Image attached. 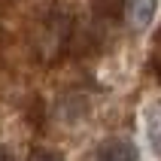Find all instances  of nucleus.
<instances>
[{
	"instance_id": "obj_1",
	"label": "nucleus",
	"mask_w": 161,
	"mask_h": 161,
	"mask_svg": "<svg viewBox=\"0 0 161 161\" xmlns=\"http://www.w3.org/2000/svg\"><path fill=\"white\" fill-rule=\"evenodd\" d=\"M140 152H137L134 140L128 137H109L94 149V161H137Z\"/></svg>"
},
{
	"instance_id": "obj_2",
	"label": "nucleus",
	"mask_w": 161,
	"mask_h": 161,
	"mask_svg": "<svg viewBox=\"0 0 161 161\" xmlns=\"http://www.w3.org/2000/svg\"><path fill=\"white\" fill-rule=\"evenodd\" d=\"M143 131L152 152L161 158V100H149L143 107Z\"/></svg>"
},
{
	"instance_id": "obj_3",
	"label": "nucleus",
	"mask_w": 161,
	"mask_h": 161,
	"mask_svg": "<svg viewBox=\"0 0 161 161\" xmlns=\"http://www.w3.org/2000/svg\"><path fill=\"white\" fill-rule=\"evenodd\" d=\"M91 12L103 21H119L125 12V0H91Z\"/></svg>"
},
{
	"instance_id": "obj_4",
	"label": "nucleus",
	"mask_w": 161,
	"mask_h": 161,
	"mask_svg": "<svg viewBox=\"0 0 161 161\" xmlns=\"http://www.w3.org/2000/svg\"><path fill=\"white\" fill-rule=\"evenodd\" d=\"M158 9V0H134V25L137 27H149Z\"/></svg>"
},
{
	"instance_id": "obj_5",
	"label": "nucleus",
	"mask_w": 161,
	"mask_h": 161,
	"mask_svg": "<svg viewBox=\"0 0 161 161\" xmlns=\"http://www.w3.org/2000/svg\"><path fill=\"white\" fill-rule=\"evenodd\" d=\"M149 67H152L155 79L161 82V31L155 34V49H152V58H149Z\"/></svg>"
},
{
	"instance_id": "obj_6",
	"label": "nucleus",
	"mask_w": 161,
	"mask_h": 161,
	"mask_svg": "<svg viewBox=\"0 0 161 161\" xmlns=\"http://www.w3.org/2000/svg\"><path fill=\"white\" fill-rule=\"evenodd\" d=\"M27 161H64V155L58 149H34L27 155Z\"/></svg>"
},
{
	"instance_id": "obj_7",
	"label": "nucleus",
	"mask_w": 161,
	"mask_h": 161,
	"mask_svg": "<svg viewBox=\"0 0 161 161\" xmlns=\"http://www.w3.org/2000/svg\"><path fill=\"white\" fill-rule=\"evenodd\" d=\"M0 161H15V158H12V152H9L6 146H0Z\"/></svg>"
}]
</instances>
